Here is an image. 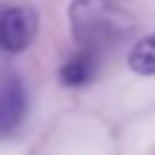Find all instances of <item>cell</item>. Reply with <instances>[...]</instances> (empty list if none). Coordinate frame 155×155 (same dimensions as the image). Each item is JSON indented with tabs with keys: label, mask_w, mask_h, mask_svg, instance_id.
I'll use <instances>...</instances> for the list:
<instances>
[{
	"label": "cell",
	"mask_w": 155,
	"mask_h": 155,
	"mask_svg": "<svg viewBox=\"0 0 155 155\" xmlns=\"http://www.w3.org/2000/svg\"><path fill=\"white\" fill-rule=\"evenodd\" d=\"M68 17L78 46L94 56L121 44L133 29V17L116 0H73Z\"/></svg>",
	"instance_id": "cell-1"
},
{
	"label": "cell",
	"mask_w": 155,
	"mask_h": 155,
	"mask_svg": "<svg viewBox=\"0 0 155 155\" xmlns=\"http://www.w3.org/2000/svg\"><path fill=\"white\" fill-rule=\"evenodd\" d=\"M36 12L27 5H15L0 12V46L7 53L24 51L36 36Z\"/></svg>",
	"instance_id": "cell-2"
},
{
	"label": "cell",
	"mask_w": 155,
	"mask_h": 155,
	"mask_svg": "<svg viewBox=\"0 0 155 155\" xmlns=\"http://www.w3.org/2000/svg\"><path fill=\"white\" fill-rule=\"evenodd\" d=\"M27 111V92L19 78L7 75L0 80V136L17 128Z\"/></svg>",
	"instance_id": "cell-3"
},
{
	"label": "cell",
	"mask_w": 155,
	"mask_h": 155,
	"mask_svg": "<svg viewBox=\"0 0 155 155\" xmlns=\"http://www.w3.org/2000/svg\"><path fill=\"white\" fill-rule=\"evenodd\" d=\"M94 70H97V56L80 48L73 58H68L61 65L58 78L65 87H82L94 78Z\"/></svg>",
	"instance_id": "cell-4"
},
{
	"label": "cell",
	"mask_w": 155,
	"mask_h": 155,
	"mask_svg": "<svg viewBox=\"0 0 155 155\" xmlns=\"http://www.w3.org/2000/svg\"><path fill=\"white\" fill-rule=\"evenodd\" d=\"M128 65L138 75H155V34L143 36L128 53Z\"/></svg>",
	"instance_id": "cell-5"
}]
</instances>
